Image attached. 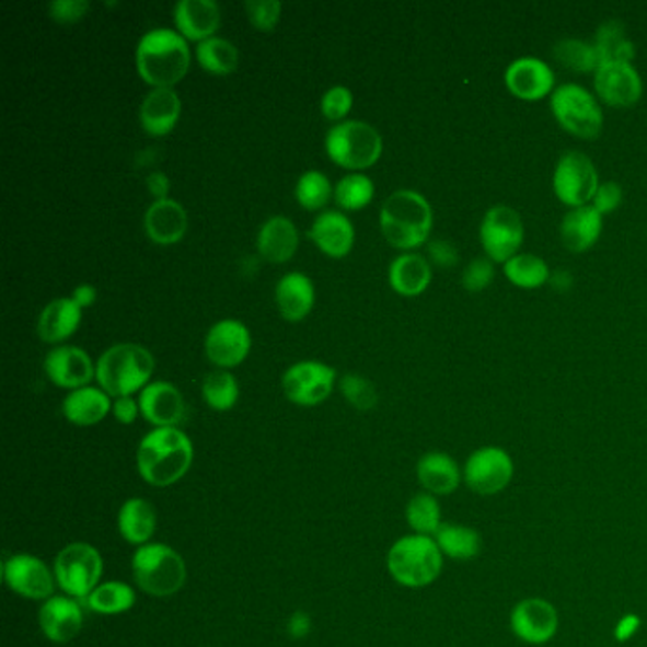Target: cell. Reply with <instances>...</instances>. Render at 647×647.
I'll return each mask as SVG.
<instances>
[{
    "mask_svg": "<svg viewBox=\"0 0 647 647\" xmlns=\"http://www.w3.org/2000/svg\"><path fill=\"white\" fill-rule=\"evenodd\" d=\"M71 299L79 304L82 310L90 308L95 304L97 300V289L92 284H80L72 289Z\"/></svg>",
    "mask_w": 647,
    "mask_h": 647,
    "instance_id": "cell-55",
    "label": "cell"
},
{
    "mask_svg": "<svg viewBox=\"0 0 647 647\" xmlns=\"http://www.w3.org/2000/svg\"><path fill=\"white\" fill-rule=\"evenodd\" d=\"M299 230L294 222L284 215H276L258 228L256 250L268 263H289L299 250Z\"/></svg>",
    "mask_w": 647,
    "mask_h": 647,
    "instance_id": "cell-27",
    "label": "cell"
},
{
    "mask_svg": "<svg viewBox=\"0 0 647 647\" xmlns=\"http://www.w3.org/2000/svg\"><path fill=\"white\" fill-rule=\"evenodd\" d=\"M88 608L100 615H122L134 610L137 604V592L134 587L124 581H103L85 600Z\"/></svg>",
    "mask_w": 647,
    "mask_h": 647,
    "instance_id": "cell-36",
    "label": "cell"
},
{
    "mask_svg": "<svg viewBox=\"0 0 647 647\" xmlns=\"http://www.w3.org/2000/svg\"><path fill=\"white\" fill-rule=\"evenodd\" d=\"M188 215L177 199H154L145 213V232L157 245H175L185 238Z\"/></svg>",
    "mask_w": 647,
    "mask_h": 647,
    "instance_id": "cell-23",
    "label": "cell"
},
{
    "mask_svg": "<svg viewBox=\"0 0 647 647\" xmlns=\"http://www.w3.org/2000/svg\"><path fill=\"white\" fill-rule=\"evenodd\" d=\"M592 44L597 48L600 65L631 63L636 54L633 41L626 35L625 25L620 20L602 23Z\"/></svg>",
    "mask_w": 647,
    "mask_h": 647,
    "instance_id": "cell-35",
    "label": "cell"
},
{
    "mask_svg": "<svg viewBox=\"0 0 647 647\" xmlns=\"http://www.w3.org/2000/svg\"><path fill=\"white\" fill-rule=\"evenodd\" d=\"M553 56L556 61L576 72H597L600 67V59H598V51L594 44L585 43L579 38H564L561 43H556L553 48Z\"/></svg>",
    "mask_w": 647,
    "mask_h": 647,
    "instance_id": "cell-42",
    "label": "cell"
},
{
    "mask_svg": "<svg viewBox=\"0 0 647 647\" xmlns=\"http://www.w3.org/2000/svg\"><path fill=\"white\" fill-rule=\"evenodd\" d=\"M602 228H604V217L598 213L594 207H574L569 213L564 215L561 222V240L566 250L584 253L597 243L602 234Z\"/></svg>",
    "mask_w": 647,
    "mask_h": 647,
    "instance_id": "cell-32",
    "label": "cell"
},
{
    "mask_svg": "<svg viewBox=\"0 0 647 647\" xmlns=\"http://www.w3.org/2000/svg\"><path fill=\"white\" fill-rule=\"evenodd\" d=\"M416 477L424 492L434 496L454 494L463 481V471L452 455L447 452H427L416 463Z\"/></svg>",
    "mask_w": 647,
    "mask_h": 647,
    "instance_id": "cell-26",
    "label": "cell"
},
{
    "mask_svg": "<svg viewBox=\"0 0 647 647\" xmlns=\"http://www.w3.org/2000/svg\"><path fill=\"white\" fill-rule=\"evenodd\" d=\"M340 392L357 411H370L378 403L377 388L361 374H346L340 380Z\"/></svg>",
    "mask_w": 647,
    "mask_h": 647,
    "instance_id": "cell-44",
    "label": "cell"
},
{
    "mask_svg": "<svg viewBox=\"0 0 647 647\" xmlns=\"http://www.w3.org/2000/svg\"><path fill=\"white\" fill-rule=\"evenodd\" d=\"M2 577L8 589L27 600H43L54 597L57 581L54 568L31 553H14L4 556Z\"/></svg>",
    "mask_w": 647,
    "mask_h": 647,
    "instance_id": "cell-11",
    "label": "cell"
},
{
    "mask_svg": "<svg viewBox=\"0 0 647 647\" xmlns=\"http://www.w3.org/2000/svg\"><path fill=\"white\" fill-rule=\"evenodd\" d=\"M181 111L183 103L173 88H152L139 107V120L149 136L164 137L177 126Z\"/></svg>",
    "mask_w": 647,
    "mask_h": 647,
    "instance_id": "cell-24",
    "label": "cell"
},
{
    "mask_svg": "<svg viewBox=\"0 0 647 647\" xmlns=\"http://www.w3.org/2000/svg\"><path fill=\"white\" fill-rule=\"evenodd\" d=\"M80 321L82 308L71 297H61L43 308L36 321V333L43 342L59 344L74 335V331L80 327Z\"/></svg>",
    "mask_w": 647,
    "mask_h": 647,
    "instance_id": "cell-31",
    "label": "cell"
},
{
    "mask_svg": "<svg viewBox=\"0 0 647 647\" xmlns=\"http://www.w3.org/2000/svg\"><path fill=\"white\" fill-rule=\"evenodd\" d=\"M107 392L95 385H84L79 390L67 393L61 403V413L65 420L72 426L90 427L97 426L100 421L113 413V401Z\"/></svg>",
    "mask_w": 647,
    "mask_h": 647,
    "instance_id": "cell-28",
    "label": "cell"
},
{
    "mask_svg": "<svg viewBox=\"0 0 647 647\" xmlns=\"http://www.w3.org/2000/svg\"><path fill=\"white\" fill-rule=\"evenodd\" d=\"M90 10L88 0H54L48 7L51 18L59 23L80 22Z\"/></svg>",
    "mask_w": 647,
    "mask_h": 647,
    "instance_id": "cell-48",
    "label": "cell"
},
{
    "mask_svg": "<svg viewBox=\"0 0 647 647\" xmlns=\"http://www.w3.org/2000/svg\"><path fill=\"white\" fill-rule=\"evenodd\" d=\"M136 67L152 88H173L190 69L188 41L175 28H150L137 43Z\"/></svg>",
    "mask_w": 647,
    "mask_h": 647,
    "instance_id": "cell-2",
    "label": "cell"
},
{
    "mask_svg": "<svg viewBox=\"0 0 647 647\" xmlns=\"http://www.w3.org/2000/svg\"><path fill=\"white\" fill-rule=\"evenodd\" d=\"M478 234L488 258L506 264L509 258L519 255L520 245L524 242V222L512 207L494 206L484 213Z\"/></svg>",
    "mask_w": 647,
    "mask_h": 647,
    "instance_id": "cell-13",
    "label": "cell"
},
{
    "mask_svg": "<svg viewBox=\"0 0 647 647\" xmlns=\"http://www.w3.org/2000/svg\"><path fill=\"white\" fill-rule=\"evenodd\" d=\"M427 251H429V256H431V261H434L437 266L449 268V266L458 264V250H455L454 245L450 242H444V240H434V242L429 243Z\"/></svg>",
    "mask_w": 647,
    "mask_h": 647,
    "instance_id": "cell-51",
    "label": "cell"
},
{
    "mask_svg": "<svg viewBox=\"0 0 647 647\" xmlns=\"http://www.w3.org/2000/svg\"><path fill=\"white\" fill-rule=\"evenodd\" d=\"M196 57H198V63L207 72L217 74V77L232 74L238 69V63H240L238 48L227 38H221V36H211V38L198 43Z\"/></svg>",
    "mask_w": 647,
    "mask_h": 647,
    "instance_id": "cell-37",
    "label": "cell"
},
{
    "mask_svg": "<svg viewBox=\"0 0 647 647\" xmlns=\"http://www.w3.org/2000/svg\"><path fill=\"white\" fill-rule=\"evenodd\" d=\"M308 238L315 243L317 250L333 258H342L354 250L356 228L349 217L335 209H328L313 219L308 230Z\"/></svg>",
    "mask_w": 647,
    "mask_h": 647,
    "instance_id": "cell-22",
    "label": "cell"
},
{
    "mask_svg": "<svg viewBox=\"0 0 647 647\" xmlns=\"http://www.w3.org/2000/svg\"><path fill=\"white\" fill-rule=\"evenodd\" d=\"M57 587L74 600H88L103 581V555L92 543L74 541L57 553L54 561Z\"/></svg>",
    "mask_w": 647,
    "mask_h": 647,
    "instance_id": "cell-8",
    "label": "cell"
},
{
    "mask_svg": "<svg viewBox=\"0 0 647 647\" xmlns=\"http://www.w3.org/2000/svg\"><path fill=\"white\" fill-rule=\"evenodd\" d=\"M442 556L437 541L429 535L408 534L393 543L385 566L395 584L405 589H426L441 576Z\"/></svg>",
    "mask_w": 647,
    "mask_h": 647,
    "instance_id": "cell-5",
    "label": "cell"
},
{
    "mask_svg": "<svg viewBox=\"0 0 647 647\" xmlns=\"http://www.w3.org/2000/svg\"><path fill=\"white\" fill-rule=\"evenodd\" d=\"M38 626L54 644H69L84 626V610L80 600L67 594H54L38 610Z\"/></svg>",
    "mask_w": 647,
    "mask_h": 647,
    "instance_id": "cell-18",
    "label": "cell"
},
{
    "mask_svg": "<svg viewBox=\"0 0 647 647\" xmlns=\"http://www.w3.org/2000/svg\"><path fill=\"white\" fill-rule=\"evenodd\" d=\"M336 370L321 361H299L281 378L285 397L299 406L321 405L335 390Z\"/></svg>",
    "mask_w": 647,
    "mask_h": 647,
    "instance_id": "cell-14",
    "label": "cell"
},
{
    "mask_svg": "<svg viewBox=\"0 0 647 647\" xmlns=\"http://www.w3.org/2000/svg\"><path fill=\"white\" fill-rule=\"evenodd\" d=\"M201 395L209 408H213L217 413H227L230 408H234L240 398V384L230 370H213L204 378Z\"/></svg>",
    "mask_w": 647,
    "mask_h": 647,
    "instance_id": "cell-39",
    "label": "cell"
},
{
    "mask_svg": "<svg viewBox=\"0 0 647 647\" xmlns=\"http://www.w3.org/2000/svg\"><path fill=\"white\" fill-rule=\"evenodd\" d=\"M141 414L139 401L134 397H118L113 401V416L122 426H131Z\"/></svg>",
    "mask_w": 647,
    "mask_h": 647,
    "instance_id": "cell-50",
    "label": "cell"
},
{
    "mask_svg": "<svg viewBox=\"0 0 647 647\" xmlns=\"http://www.w3.org/2000/svg\"><path fill=\"white\" fill-rule=\"evenodd\" d=\"M175 25L186 41H207L221 27V8L215 0H178L173 10Z\"/></svg>",
    "mask_w": 647,
    "mask_h": 647,
    "instance_id": "cell-25",
    "label": "cell"
},
{
    "mask_svg": "<svg viewBox=\"0 0 647 647\" xmlns=\"http://www.w3.org/2000/svg\"><path fill=\"white\" fill-rule=\"evenodd\" d=\"M621 201H623L621 186L613 183V181H608V183L598 186L597 194L592 198V207L604 217V215L615 211L621 206Z\"/></svg>",
    "mask_w": 647,
    "mask_h": 647,
    "instance_id": "cell-49",
    "label": "cell"
},
{
    "mask_svg": "<svg viewBox=\"0 0 647 647\" xmlns=\"http://www.w3.org/2000/svg\"><path fill=\"white\" fill-rule=\"evenodd\" d=\"M506 278L522 289H535L545 285L551 278L548 264L541 256L532 253H519L504 264Z\"/></svg>",
    "mask_w": 647,
    "mask_h": 647,
    "instance_id": "cell-40",
    "label": "cell"
},
{
    "mask_svg": "<svg viewBox=\"0 0 647 647\" xmlns=\"http://www.w3.org/2000/svg\"><path fill=\"white\" fill-rule=\"evenodd\" d=\"M594 90L610 107H633L644 92L640 72L633 63H604L594 72Z\"/></svg>",
    "mask_w": 647,
    "mask_h": 647,
    "instance_id": "cell-17",
    "label": "cell"
},
{
    "mask_svg": "<svg viewBox=\"0 0 647 647\" xmlns=\"http://www.w3.org/2000/svg\"><path fill=\"white\" fill-rule=\"evenodd\" d=\"M551 111L556 122L571 136L594 139L604 128V113L585 85L569 82L551 93Z\"/></svg>",
    "mask_w": 647,
    "mask_h": 647,
    "instance_id": "cell-9",
    "label": "cell"
},
{
    "mask_svg": "<svg viewBox=\"0 0 647 647\" xmlns=\"http://www.w3.org/2000/svg\"><path fill=\"white\" fill-rule=\"evenodd\" d=\"M431 264L418 253H403L390 264V285L393 291L403 297H418L431 284Z\"/></svg>",
    "mask_w": 647,
    "mask_h": 647,
    "instance_id": "cell-33",
    "label": "cell"
},
{
    "mask_svg": "<svg viewBox=\"0 0 647 647\" xmlns=\"http://www.w3.org/2000/svg\"><path fill=\"white\" fill-rule=\"evenodd\" d=\"M250 328L238 320H221L207 331L206 356L219 369L230 370L242 365L251 351Z\"/></svg>",
    "mask_w": 647,
    "mask_h": 647,
    "instance_id": "cell-16",
    "label": "cell"
},
{
    "mask_svg": "<svg viewBox=\"0 0 647 647\" xmlns=\"http://www.w3.org/2000/svg\"><path fill=\"white\" fill-rule=\"evenodd\" d=\"M509 625L520 642L530 646H543L558 633V612L545 598H524L512 608Z\"/></svg>",
    "mask_w": 647,
    "mask_h": 647,
    "instance_id": "cell-15",
    "label": "cell"
},
{
    "mask_svg": "<svg viewBox=\"0 0 647 647\" xmlns=\"http://www.w3.org/2000/svg\"><path fill=\"white\" fill-rule=\"evenodd\" d=\"M276 304L284 320L299 323L315 304V285L302 271H289L276 285Z\"/></svg>",
    "mask_w": 647,
    "mask_h": 647,
    "instance_id": "cell-29",
    "label": "cell"
},
{
    "mask_svg": "<svg viewBox=\"0 0 647 647\" xmlns=\"http://www.w3.org/2000/svg\"><path fill=\"white\" fill-rule=\"evenodd\" d=\"M333 185L328 181L325 173L321 171L310 170L300 175L294 186V196L299 201L300 207H304L308 211H317L321 207L328 204V199L333 198Z\"/></svg>",
    "mask_w": 647,
    "mask_h": 647,
    "instance_id": "cell-43",
    "label": "cell"
},
{
    "mask_svg": "<svg viewBox=\"0 0 647 647\" xmlns=\"http://www.w3.org/2000/svg\"><path fill=\"white\" fill-rule=\"evenodd\" d=\"M354 105V93L346 85H333L321 97V113L325 118L340 122L348 116Z\"/></svg>",
    "mask_w": 647,
    "mask_h": 647,
    "instance_id": "cell-46",
    "label": "cell"
},
{
    "mask_svg": "<svg viewBox=\"0 0 647 647\" xmlns=\"http://www.w3.org/2000/svg\"><path fill=\"white\" fill-rule=\"evenodd\" d=\"M139 408L145 420L154 427H177L185 418V397L175 385L157 380L139 393Z\"/></svg>",
    "mask_w": 647,
    "mask_h": 647,
    "instance_id": "cell-21",
    "label": "cell"
},
{
    "mask_svg": "<svg viewBox=\"0 0 647 647\" xmlns=\"http://www.w3.org/2000/svg\"><path fill=\"white\" fill-rule=\"evenodd\" d=\"M137 471L154 488H167L186 477L194 462L190 437L178 427H154L137 447Z\"/></svg>",
    "mask_w": 647,
    "mask_h": 647,
    "instance_id": "cell-1",
    "label": "cell"
},
{
    "mask_svg": "<svg viewBox=\"0 0 647 647\" xmlns=\"http://www.w3.org/2000/svg\"><path fill=\"white\" fill-rule=\"evenodd\" d=\"M564 274H566V271H558V274H555V278H553V285L558 287V289H566V287H569V284H571V279H569L568 276H564Z\"/></svg>",
    "mask_w": 647,
    "mask_h": 647,
    "instance_id": "cell-56",
    "label": "cell"
},
{
    "mask_svg": "<svg viewBox=\"0 0 647 647\" xmlns=\"http://www.w3.org/2000/svg\"><path fill=\"white\" fill-rule=\"evenodd\" d=\"M374 183L369 175L365 173H349L342 177L335 186V201L340 209L346 211H359L365 206H369L374 198Z\"/></svg>",
    "mask_w": 647,
    "mask_h": 647,
    "instance_id": "cell-41",
    "label": "cell"
},
{
    "mask_svg": "<svg viewBox=\"0 0 647 647\" xmlns=\"http://www.w3.org/2000/svg\"><path fill=\"white\" fill-rule=\"evenodd\" d=\"M515 477V463L501 447H483L463 465V483L478 496H496L506 490Z\"/></svg>",
    "mask_w": 647,
    "mask_h": 647,
    "instance_id": "cell-12",
    "label": "cell"
},
{
    "mask_svg": "<svg viewBox=\"0 0 647 647\" xmlns=\"http://www.w3.org/2000/svg\"><path fill=\"white\" fill-rule=\"evenodd\" d=\"M642 625H644V621H642L640 615H636V613H625V615L615 623L613 638L620 642V644L631 642L636 634L640 633Z\"/></svg>",
    "mask_w": 647,
    "mask_h": 647,
    "instance_id": "cell-52",
    "label": "cell"
},
{
    "mask_svg": "<svg viewBox=\"0 0 647 647\" xmlns=\"http://www.w3.org/2000/svg\"><path fill=\"white\" fill-rule=\"evenodd\" d=\"M555 82V71L540 57H519L506 69L507 90L520 100L538 101L547 97L548 93H553Z\"/></svg>",
    "mask_w": 647,
    "mask_h": 647,
    "instance_id": "cell-20",
    "label": "cell"
},
{
    "mask_svg": "<svg viewBox=\"0 0 647 647\" xmlns=\"http://www.w3.org/2000/svg\"><path fill=\"white\" fill-rule=\"evenodd\" d=\"M243 8L253 27L270 33L278 25L284 4L279 0H247Z\"/></svg>",
    "mask_w": 647,
    "mask_h": 647,
    "instance_id": "cell-45",
    "label": "cell"
},
{
    "mask_svg": "<svg viewBox=\"0 0 647 647\" xmlns=\"http://www.w3.org/2000/svg\"><path fill=\"white\" fill-rule=\"evenodd\" d=\"M116 524H118L122 540L129 543V545H134V547H142V545L150 543L154 534H157V509L150 504L149 499H126L122 504L120 511H118Z\"/></svg>",
    "mask_w": 647,
    "mask_h": 647,
    "instance_id": "cell-30",
    "label": "cell"
},
{
    "mask_svg": "<svg viewBox=\"0 0 647 647\" xmlns=\"http://www.w3.org/2000/svg\"><path fill=\"white\" fill-rule=\"evenodd\" d=\"M600 186L598 171L592 164L591 158L579 152L569 150L558 158L555 173H553V188L556 198L563 204L571 207L587 206Z\"/></svg>",
    "mask_w": 647,
    "mask_h": 647,
    "instance_id": "cell-10",
    "label": "cell"
},
{
    "mask_svg": "<svg viewBox=\"0 0 647 647\" xmlns=\"http://www.w3.org/2000/svg\"><path fill=\"white\" fill-rule=\"evenodd\" d=\"M131 571L137 589L154 598L175 597L183 591L188 577L185 558L167 543L150 541L136 548Z\"/></svg>",
    "mask_w": 647,
    "mask_h": 647,
    "instance_id": "cell-6",
    "label": "cell"
},
{
    "mask_svg": "<svg viewBox=\"0 0 647 647\" xmlns=\"http://www.w3.org/2000/svg\"><path fill=\"white\" fill-rule=\"evenodd\" d=\"M434 209L426 196L416 190H397L385 198L380 209V230L395 250L411 251L429 240Z\"/></svg>",
    "mask_w": 647,
    "mask_h": 647,
    "instance_id": "cell-4",
    "label": "cell"
},
{
    "mask_svg": "<svg viewBox=\"0 0 647 647\" xmlns=\"http://www.w3.org/2000/svg\"><path fill=\"white\" fill-rule=\"evenodd\" d=\"M494 264L490 258H473L463 270L462 285L470 292H481L494 279Z\"/></svg>",
    "mask_w": 647,
    "mask_h": 647,
    "instance_id": "cell-47",
    "label": "cell"
},
{
    "mask_svg": "<svg viewBox=\"0 0 647 647\" xmlns=\"http://www.w3.org/2000/svg\"><path fill=\"white\" fill-rule=\"evenodd\" d=\"M405 519L413 534L434 538L442 524L441 504L437 496L429 492L414 494L411 501L406 504Z\"/></svg>",
    "mask_w": 647,
    "mask_h": 647,
    "instance_id": "cell-38",
    "label": "cell"
},
{
    "mask_svg": "<svg viewBox=\"0 0 647 647\" xmlns=\"http://www.w3.org/2000/svg\"><path fill=\"white\" fill-rule=\"evenodd\" d=\"M44 372L51 384L63 390H79L90 385L95 378V363L85 349L79 346H59L44 359Z\"/></svg>",
    "mask_w": 647,
    "mask_h": 647,
    "instance_id": "cell-19",
    "label": "cell"
},
{
    "mask_svg": "<svg viewBox=\"0 0 647 647\" xmlns=\"http://www.w3.org/2000/svg\"><path fill=\"white\" fill-rule=\"evenodd\" d=\"M328 158L346 170H367L377 164L384 141L374 126L363 120H344L335 124L325 136Z\"/></svg>",
    "mask_w": 647,
    "mask_h": 647,
    "instance_id": "cell-7",
    "label": "cell"
},
{
    "mask_svg": "<svg viewBox=\"0 0 647 647\" xmlns=\"http://www.w3.org/2000/svg\"><path fill=\"white\" fill-rule=\"evenodd\" d=\"M312 615L308 612H294L287 621V634L294 640L307 638L308 634L312 633Z\"/></svg>",
    "mask_w": 647,
    "mask_h": 647,
    "instance_id": "cell-53",
    "label": "cell"
},
{
    "mask_svg": "<svg viewBox=\"0 0 647 647\" xmlns=\"http://www.w3.org/2000/svg\"><path fill=\"white\" fill-rule=\"evenodd\" d=\"M434 540L441 548L442 556L455 563L475 561L483 551V538L478 530L455 522H442Z\"/></svg>",
    "mask_w": 647,
    "mask_h": 647,
    "instance_id": "cell-34",
    "label": "cell"
},
{
    "mask_svg": "<svg viewBox=\"0 0 647 647\" xmlns=\"http://www.w3.org/2000/svg\"><path fill=\"white\" fill-rule=\"evenodd\" d=\"M147 188H149L150 196H154L157 199L170 198V177L162 171H154L147 177Z\"/></svg>",
    "mask_w": 647,
    "mask_h": 647,
    "instance_id": "cell-54",
    "label": "cell"
},
{
    "mask_svg": "<svg viewBox=\"0 0 647 647\" xmlns=\"http://www.w3.org/2000/svg\"><path fill=\"white\" fill-rule=\"evenodd\" d=\"M154 356L141 344H114L95 363V380L111 397H134L150 384L154 374Z\"/></svg>",
    "mask_w": 647,
    "mask_h": 647,
    "instance_id": "cell-3",
    "label": "cell"
}]
</instances>
